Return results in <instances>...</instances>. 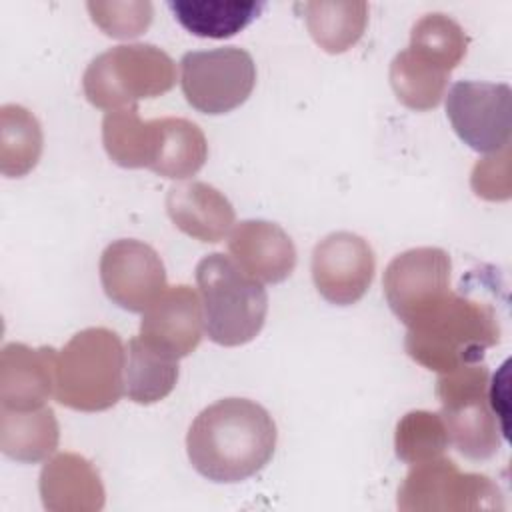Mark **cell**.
<instances>
[{
    "instance_id": "cell-1",
    "label": "cell",
    "mask_w": 512,
    "mask_h": 512,
    "mask_svg": "<svg viewBox=\"0 0 512 512\" xmlns=\"http://www.w3.org/2000/svg\"><path fill=\"white\" fill-rule=\"evenodd\" d=\"M270 412L248 398H222L190 424L186 452L192 468L220 484L242 482L260 472L276 450Z\"/></svg>"
},
{
    "instance_id": "cell-2",
    "label": "cell",
    "mask_w": 512,
    "mask_h": 512,
    "mask_svg": "<svg viewBox=\"0 0 512 512\" xmlns=\"http://www.w3.org/2000/svg\"><path fill=\"white\" fill-rule=\"evenodd\" d=\"M500 342V324L490 304L460 292L448 296L418 324L408 328L404 348L428 370L446 374L478 364Z\"/></svg>"
},
{
    "instance_id": "cell-3",
    "label": "cell",
    "mask_w": 512,
    "mask_h": 512,
    "mask_svg": "<svg viewBox=\"0 0 512 512\" xmlns=\"http://www.w3.org/2000/svg\"><path fill=\"white\" fill-rule=\"evenodd\" d=\"M124 366L126 350L116 332L84 328L58 352L54 398L80 412L108 410L124 394Z\"/></svg>"
},
{
    "instance_id": "cell-4",
    "label": "cell",
    "mask_w": 512,
    "mask_h": 512,
    "mask_svg": "<svg viewBox=\"0 0 512 512\" xmlns=\"http://www.w3.org/2000/svg\"><path fill=\"white\" fill-rule=\"evenodd\" d=\"M204 330L220 346H242L254 340L268 314V294L230 256L206 254L196 264Z\"/></svg>"
},
{
    "instance_id": "cell-5",
    "label": "cell",
    "mask_w": 512,
    "mask_h": 512,
    "mask_svg": "<svg viewBox=\"0 0 512 512\" xmlns=\"http://www.w3.org/2000/svg\"><path fill=\"white\" fill-rule=\"evenodd\" d=\"M176 84L174 60L154 44H120L98 54L84 70L86 100L102 110H120L156 98Z\"/></svg>"
},
{
    "instance_id": "cell-6",
    "label": "cell",
    "mask_w": 512,
    "mask_h": 512,
    "mask_svg": "<svg viewBox=\"0 0 512 512\" xmlns=\"http://www.w3.org/2000/svg\"><path fill=\"white\" fill-rule=\"evenodd\" d=\"M436 396L450 444L462 456L488 460L500 450V426L490 410L484 364H468L442 374L436 382Z\"/></svg>"
},
{
    "instance_id": "cell-7",
    "label": "cell",
    "mask_w": 512,
    "mask_h": 512,
    "mask_svg": "<svg viewBox=\"0 0 512 512\" xmlns=\"http://www.w3.org/2000/svg\"><path fill=\"white\" fill-rule=\"evenodd\" d=\"M256 84V64L244 48L224 46L186 52L180 86L186 102L202 114H226L242 106Z\"/></svg>"
},
{
    "instance_id": "cell-8",
    "label": "cell",
    "mask_w": 512,
    "mask_h": 512,
    "mask_svg": "<svg viewBox=\"0 0 512 512\" xmlns=\"http://www.w3.org/2000/svg\"><path fill=\"white\" fill-rule=\"evenodd\" d=\"M404 512H454L504 508L500 488L484 474L460 472L448 458L414 464L398 490Z\"/></svg>"
},
{
    "instance_id": "cell-9",
    "label": "cell",
    "mask_w": 512,
    "mask_h": 512,
    "mask_svg": "<svg viewBox=\"0 0 512 512\" xmlns=\"http://www.w3.org/2000/svg\"><path fill=\"white\" fill-rule=\"evenodd\" d=\"M452 262L446 250L434 246L410 248L384 270V296L394 316L406 326L418 324L450 292Z\"/></svg>"
},
{
    "instance_id": "cell-10",
    "label": "cell",
    "mask_w": 512,
    "mask_h": 512,
    "mask_svg": "<svg viewBox=\"0 0 512 512\" xmlns=\"http://www.w3.org/2000/svg\"><path fill=\"white\" fill-rule=\"evenodd\" d=\"M508 84L460 80L446 96V116L458 138L476 152H500L510 142Z\"/></svg>"
},
{
    "instance_id": "cell-11",
    "label": "cell",
    "mask_w": 512,
    "mask_h": 512,
    "mask_svg": "<svg viewBox=\"0 0 512 512\" xmlns=\"http://www.w3.org/2000/svg\"><path fill=\"white\" fill-rule=\"evenodd\" d=\"M374 270L372 246L354 232H332L314 246L312 280L318 294L330 304H356L368 292Z\"/></svg>"
},
{
    "instance_id": "cell-12",
    "label": "cell",
    "mask_w": 512,
    "mask_h": 512,
    "mask_svg": "<svg viewBox=\"0 0 512 512\" xmlns=\"http://www.w3.org/2000/svg\"><path fill=\"white\" fill-rule=\"evenodd\" d=\"M100 282L106 296L128 312H144L168 288L158 252L134 238L114 240L104 248Z\"/></svg>"
},
{
    "instance_id": "cell-13",
    "label": "cell",
    "mask_w": 512,
    "mask_h": 512,
    "mask_svg": "<svg viewBox=\"0 0 512 512\" xmlns=\"http://www.w3.org/2000/svg\"><path fill=\"white\" fill-rule=\"evenodd\" d=\"M202 302L198 294L186 286L166 288L144 312L140 322V338L174 358L192 354L202 340Z\"/></svg>"
},
{
    "instance_id": "cell-14",
    "label": "cell",
    "mask_w": 512,
    "mask_h": 512,
    "mask_svg": "<svg viewBox=\"0 0 512 512\" xmlns=\"http://www.w3.org/2000/svg\"><path fill=\"white\" fill-rule=\"evenodd\" d=\"M58 352L8 342L0 352V404L10 410H34L56 390Z\"/></svg>"
},
{
    "instance_id": "cell-15",
    "label": "cell",
    "mask_w": 512,
    "mask_h": 512,
    "mask_svg": "<svg viewBox=\"0 0 512 512\" xmlns=\"http://www.w3.org/2000/svg\"><path fill=\"white\" fill-rule=\"evenodd\" d=\"M232 260L266 284L284 282L296 268V246L286 230L268 220H242L228 236Z\"/></svg>"
},
{
    "instance_id": "cell-16",
    "label": "cell",
    "mask_w": 512,
    "mask_h": 512,
    "mask_svg": "<svg viewBox=\"0 0 512 512\" xmlns=\"http://www.w3.org/2000/svg\"><path fill=\"white\" fill-rule=\"evenodd\" d=\"M166 212L186 236L210 244L224 240L236 220L230 200L218 188L198 180L170 186Z\"/></svg>"
},
{
    "instance_id": "cell-17",
    "label": "cell",
    "mask_w": 512,
    "mask_h": 512,
    "mask_svg": "<svg viewBox=\"0 0 512 512\" xmlns=\"http://www.w3.org/2000/svg\"><path fill=\"white\" fill-rule=\"evenodd\" d=\"M40 496L48 512H98L104 508V486L90 460L74 452L52 456L40 472Z\"/></svg>"
},
{
    "instance_id": "cell-18",
    "label": "cell",
    "mask_w": 512,
    "mask_h": 512,
    "mask_svg": "<svg viewBox=\"0 0 512 512\" xmlns=\"http://www.w3.org/2000/svg\"><path fill=\"white\" fill-rule=\"evenodd\" d=\"M102 142L114 164L150 170L160 146V118L144 122L136 104L106 112Z\"/></svg>"
},
{
    "instance_id": "cell-19",
    "label": "cell",
    "mask_w": 512,
    "mask_h": 512,
    "mask_svg": "<svg viewBox=\"0 0 512 512\" xmlns=\"http://www.w3.org/2000/svg\"><path fill=\"white\" fill-rule=\"evenodd\" d=\"M60 440L52 408H0V450L16 462H42L56 452Z\"/></svg>"
},
{
    "instance_id": "cell-20",
    "label": "cell",
    "mask_w": 512,
    "mask_h": 512,
    "mask_svg": "<svg viewBox=\"0 0 512 512\" xmlns=\"http://www.w3.org/2000/svg\"><path fill=\"white\" fill-rule=\"evenodd\" d=\"M300 8L310 36L328 54H342L352 48L368 24L364 0H312Z\"/></svg>"
},
{
    "instance_id": "cell-21",
    "label": "cell",
    "mask_w": 512,
    "mask_h": 512,
    "mask_svg": "<svg viewBox=\"0 0 512 512\" xmlns=\"http://www.w3.org/2000/svg\"><path fill=\"white\" fill-rule=\"evenodd\" d=\"M264 2L252 0H170L174 18L194 36L230 38L254 22L264 10Z\"/></svg>"
},
{
    "instance_id": "cell-22",
    "label": "cell",
    "mask_w": 512,
    "mask_h": 512,
    "mask_svg": "<svg viewBox=\"0 0 512 512\" xmlns=\"http://www.w3.org/2000/svg\"><path fill=\"white\" fill-rule=\"evenodd\" d=\"M178 358L140 336L132 338L126 346L124 366V390L136 404H154L164 400L178 382Z\"/></svg>"
},
{
    "instance_id": "cell-23",
    "label": "cell",
    "mask_w": 512,
    "mask_h": 512,
    "mask_svg": "<svg viewBox=\"0 0 512 512\" xmlns=\"http://www.w3.org/2000/svg\"><path fill=\"white\" fill-rule=\"evenodd\" d=\"M208 158V142L200 126L186 118H160V146L150 170L158 176L184 180L194 176Z\"/></svg>"
},
{
    "instance_id": "cell-24",
    "label": "cell",
    "mask_w": 512,
    "mask_h": 512,
    "mask_svg": "<svg viewBox=\"0 0 512 512\" xmlns=\"http://www.w3.org/2000/svg\"><path fill=\"white\" fill-rule=\"evenodd\" d=\"M42 128L38 118L20 104L0 108V172L20 178L32 172L42 154Z\"/></svg>"
},
{
    "instance_id": "cell-25",
    "label": "cell",
    "mask_w": 512,
    "mask_h": 512,
    "mask_svg": "<svg viewBox=\"0 0 512 512\" xmlns=\"http://www.w3.org/2000/svg\"><path fill=\"white\" fill-rule=\"evenodd\" d=\"M450 72L420 58L410 48L398 52L390 64V86L396 98L412 110L424 112L440 104Z\"/></svg>"
},
{
    "instance_id": "cell-26",
    "label": "cell",
    "mask_w": 512,
    "mask_h": 512,
    "mask_svg": "<svg viewBox=\"0 0 512 512\" xmlns=\"http://www.w3.org/2000/svg\"><path fill=\"white\" fill-rule=\"evenodd\" d=\"M420 58L452 72L468 50V36L462 26L442 12L422 16L410 30V46Z\"/></svg>"
},
{
    "instance_id": "cell-27",
    "label": "cell",
    "mask_w": 512,
    "mask_h": 512,
    "mask_svg": "<svg viewBox=\"0 0 512 512\" xmlns=\"http://www.w3.org/2000/svg\"><path fill=\"white\" fill-rule=\"evenodd\" d=\"M448 446L450 438L440 414L412 410L396 424V456L410 466L440 458Z\"/></svg>"
},
{
    "instance_id": "cell-28",
    "label": "cell",
    "mask_w": 512,
    "mask_h": 512,
    "mask_svg": "<svg viewBox=\"0 0 512 512\" xmlns=\"http://www.w3.org/2000/svg\"><path fill=\"white\" fill-rule=\"evenodd\" d=\"M92 22L112 38H136L148 30L152 24L154 8L148 0H128V2H100L92 0L86 4Z\"/></svg>"
},
{
    "instance_id": "cell-29",
    "label": "cell",
    "mask_w": 512,
    "mask_h": 512,
    "mask_svg": "<svg viewBox=\"0 0 512 512\" xmlns=\"http://www.w3.org/2000/svg\"><path fill=\"white\" fill-rule=\"evenodd\" d=\"M500 156H488L476 162L472 170V190L484 200H508L510 198V150H500Z\"/></svg>"
}]
</instances>
